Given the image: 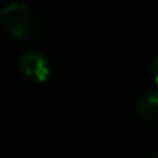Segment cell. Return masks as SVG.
<instances>
[{
    "label": "cell",
    "mask_w": 158,
    "mask_h": 158,
    "mask_svg": "<svg viewBox=\"0 0 158 158\" xmlns=\"http://www.w3.org/2000/svg\"><path fill=\"white\" fill-rule=\"evenodd\" d=\"M0 24L15 39H31L34 34V15L27 4L14 2L0 10Z\"/></svg>",
    "instance_id": "1"
},
{
    "label": "cell",
    "mask_w": 158,
    "mask_h": 158,
    "mask_svg": "<svg viewBox=\"0 0 158 158\" xmlns=\"http://www.w3.org/2000/svg\"><path fill=\"white\" fill-rule=\"evenodd\" d=\"M22 73L27 77L29 80H34V82H46L49 77V66L48 61L43 55L36 51H27L21 56V61H19Z\"/></svg>",
    "instance_id": "2"
},
{
    "label": "cell",
    "mask_w": 158,
    "mask_h": 158,
    "mask_svg": "<svg viewBox=\"0 0 158 158\" xmlns=\"http://www.w3.org/2000/svg\"><path fill=\"white\" fill-rule=\"evenodd\" d=\"M150 158H158V151H155V153L153 155H151V156Z\"/></svg>",
    "instance_id": "5"
},
{
    "label": "cell",
    "mask_w": 158,
    "mask_h": 158,
    "mask_svg": "<svg viewBox=\"0 0 158 158\" xmlns=\"http://www.w3.org/2000/svg\"><path fill=\"white\" fill-rule=\"evenodd\" d=\"M138 112L148 123H158V87L141 95L138 100Z\"/></svg>",
    "instance_id": "3"
},
{
    "label": "cell",
    "mask_w": 158,
    "mask_h": 158,
    "mask_svg": "<svg viewBox=\"0 0 158 158\" xmlns=\"http://www.w3.org/2000/svg\"><path fill=\"white\" fill-rule=\"evenodd\" d=\"M150 75H151V78L158 83V58H155L153 61H151V65H150Z\"/></svg>",
    "instance_id": "4"
}]
</instances>
